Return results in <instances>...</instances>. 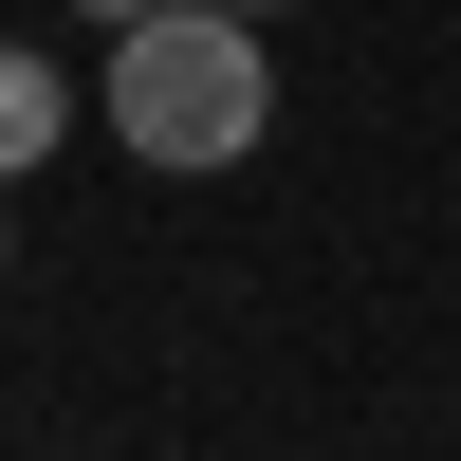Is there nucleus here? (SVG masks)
<instances>
[{
  "instance_id": "1",
  "label": "nucleus",
  "mask_w": 461,
  "mask_h": 461,
  "mask_svg": "<svg viewBox=\"0 0 461 461\" xmlns=\"http://www.w3.org/2000/svg\"><path fill=\"white\" fill-rule=\"evenodd\" d=\"M111 130H130L167 185L240 167V148L277 130V56H258V19H240V0H148V19H111Z\"/></svg>"
},
{
  "instance_id": "2",
  "label": "nucleus",
  "mask_w": 461,
  "mask_h": 461,
  "mask_svg": "<svg viewBox=\"0 0 461 461\" xmlns=\"http://www.w3.org/2000/svg\"><path fill=\"white\" fill-rule=\"evenodd\" d=\"M56 130H74L56 56H19V37H0V185H37V167H56Z\"/></svg>"
},
{
  "instance_id": "3",
  "label": "nucleus",
  "mask_w": 461,
  "mask_h": 461,
  "mask_svg": "<svg viewBox=\"0 0 461 461\" xmlns=\"http://www.w3.org/2000/svg\"><path fill=\"white\" fill-rule=\"evenodd\" d=\"M74 19H148V0H74Z\"/></svg>"
},
{
  "instance_id": "4",
  "label": "nucleus",
  "mask_w": 461,
  "mask_h": 461,
  "mask_svg": "<svg viewBox=\"0 0 461 461\" xmlns=\"http://www.w3.org/2000/svg\"><path fill=\"white\" fill-rule=\"evenodd\" d=\"M240 19H277V0H240Z\"/></svg>"
}]
</instances>
